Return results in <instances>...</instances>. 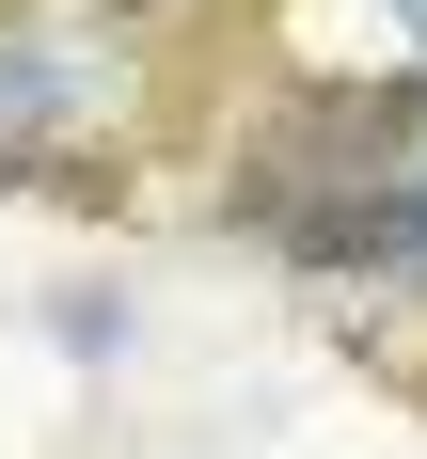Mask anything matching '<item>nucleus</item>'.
Returning a JSON list of instances; mask_svg holds the SVG:
<instances>
[{"instance_id":"1","label":"nucleus","mask_w":427,"mask_h":459,"mask_svg":"<svg viewBox=\"0 0 427 459\" xmlns=\"http://www.w3.org/2000/svg\"><path fill=\"white\" fill-rule=\"evenodd\" d=\"M111 95H127V48L95 16H0V175L80 159L111 127Z\"/></svg>"},{"instance_id":"2","label":"nucleus","mask_w":427,"mask_h":459,"mask_svg":"<svg viewBox=\"0 0 427 459\" xmlns=\"http://www.w3.org/2000/svg\"><path fill=\"white\" fill-rule=\"evenodd\" d=\"M396 16H412V48H427V0H396Z\"/></svg>"}]
</instances>
